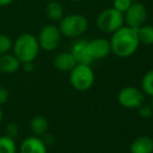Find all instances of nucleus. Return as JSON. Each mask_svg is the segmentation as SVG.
Wrapping results in <instances>:
<instances>
[{
	"instance_id": "obj_26",
	"label": "nucleus",
	"mask_w": 153,
	"mask_h": 153,
	"mask_svg": "<svg viewBox=\"0 0 153 153\" xmlns=\"http://www.w3.org/2000/svg\"><path fill=\"white\" fill-rule=\"evenodd\" d=\"M45 139H42L43 141H44V143L46 144V145H50V144H52L53 143V137L51 134H46L45 133Z\"/></svg>"
},
{
	"instance_id": "obj_27",
	"label": "nucleus",
	"mask_w": 153,
	"mask_h": 153,
	"mask_svg": "<svg viewBox=\"0 0 153 153\" xmlns=\"http://www.w3.org/2000/svg\"><path fill=\"white\" fill-rule=\"evenodd\" d=\"M14 0H0V6H7L10 5Z\"/></svg>"
},
{
	"instance_id": "obj_12",
	"label": "nucleus",
	"mask_w": 153,
	"mask_h": 153,
	"mask_svg": "<svg viewBox=\"0 0 153 153\" xmlns=\"http://www.w3.org/2000/svg\"><path fill=\"white\" fill-rule=\"evenodd\" d=\"M53 65L57 70L62 72H70L73 68L77 65L74 56L71 52L65 51L55 55L53 59Z\"/></svg>"
},
{
	"instance_id": "obj_15",
	"label": "nucleus",
	"mask_w": 153,
	"mask_h": 153,
	"mask_svg": "<svg viewBox=\"0 0 153 153\" xmlns=\"http://www.w3.org/2000/svg\"><path fill=\"white\" fill-rule=\"evenodd\" d=\"M48 121L46 118L42 117V116H36L30 120L29 123V127H30L31 132L36 137H41L44 135L48 130Z\"/></svg>"
},
{
	"instance_id": "obj_17",
	"label": "nucleus",
	"mask_w": 153,
	"mask_h": 153,
	"mask_svg": "<svg viewBox=\"0 0 153 153\" xmlns=\"http://www.w3.org/2000/svg\"><path fill=\"white\" fill-rule=\"evenodd\" d=\"M137 38H139L140 44L146 45V46H151L153 45V26L148 24H143L137 28Z\"/></svg>"
},
{
	"instance_id": "obj_5",
	"label": "nucleus",
	"mask_w": 153,
	"mask_h": 153,
	"mask_svg": "<svg viewBox=\"0 0 153 153\" xmlns=\"http://www.w3.org/2000/svg\"><path fill=\"white\" fill-rule=\"evenodd\" d=\"M124 15L114 7L103 10L96 18V25L104 33H113L124 25Z\"/></svg>"
},
{
	"instance_id": "obj_14",
	"label": "nucleus",
	"mask_w": 153,
	"mask_h": 153,
	"mask_svg": "<svg viewBox=\"0 0 153 153\" xmlns=\"http://www.w3.org/2000/svg\"><path fill=\"white\" fill-rule=\"evenodd\" d=\"M131 153H153V140L147 135L139 137L130 144Z\"/></svg>"
},
{
	"instance_id": "obj_23",
	"label": "nucleus",
	"mask_w": 153,
	"mask_h": 153,
	"mask_svg": "<svg viewBox=\"0 0 153 153\" xmlns=\"http://www.w3.org/2000/svg\"><path fill=\"white\" fill-rule=\"evenodd\" d=\"M5 134L8 135V137H16L17 135H18L19 133V127L17 124H15V123H10V124L6 125L5 127Z\"/></svg>"
},
{
	"instance_id": "obj_25",
	"label": "nucleus",
	"mask_w": 153,
	"mask_h": 153,
	"mask_svg": "<svg viewBox=\"0 0 153 153\" xmlns=\"http://www.w3.org/2000/svg\"><path fill=\"white\" fill-rule=\"evenodd\" d=\"M22 69L24 72L30 73L34 70V65L33 62H22Z\"/></svg>"
},
{
	"instance_id": "obj_8",
	"label": "nucleus",
	"mask_w": 153,
	"mask_h": 153,
	"mask_svg": "<svg viewBox=\"0 0 153 153\" xmlns=\"http://www.w3.org/2000/svg\"><path fill=\"white\" fill-rule=\"evenodd\" d=\"M118 101L125 108H139L145 101V95L135 87H125L118 94Z\"/></svg>"
},
{
	"instance_id": "obj_9",
	"label": "nucleus",
	"mask_w": 153,
	"mask_h": 153,
	"mask_svg": "<svg viewBox=\"0 0 153 153\" xmlns=\"http://www.w3.org/2000/svg\"><path fill=\"white\" fill-rule=\"evenodd\" d=\"M87 50L93 61L102 59L111 53L109 40L104 38H96L87 41Z\"/></svg>"
},
{
	"instance_id": "obj_21",
	"label": "nucleus",
	"mask_w": 153,
	"mask_h": 153,
	"mask_svg": "<svg viewBox=\"0 0 153 153\" xmlns=\"http://www.w3.org/2000/svg\"><path fill=\"white\" fill-rule=\"evenodd\" d=\"M131 3H132L131 0H114L113 7L115 8V10H119L122 14H124L129 8V6L131 5Z\"/></svg>"
},
{
	"instance_id": "obj_20",
	"label": "nucleus",
	"mask_w": 153,
	"mask_h": 153,
	"mask_svg": "<svg viewBox=\"0 0 153 153\" xmlns=\"http://www.w3.org/2000/svg\"><path fill=\"white\" fill-rule=\"evenodd\" d=\"M13 47V41L8 36L0 33V54L10 52Z\"/></svg>"
},
{
	"instance_id": "obj_3",
	"label": "nucleus",
	"mask_w": 153,
	"mask_h": 153,
	"mask_svg": "<svg viewBox=\"0 0 153 153\" xmlns=\"http://www.w3.org/2000/svg\"><path fill=\"white\" fill-rule=\"evenodd\" d=\"M57 27L61 31L62 36L68 39H76L87 31L89 22L83 15L71 14L62 17Z\"/></svg>"
},
{
	"instance_id": "obj_4",
	"label": "nucleus",
	"mask_w": 153,
	"mask_h": 153,
	"mask_svg": "<svg viewBox=\"0 0 153 153\" xmlns=\"http://www.w3.org/2000/svg\"><path fill=\"white\" fill-rule=\"evenodd\" d=\"M95 74L90 65L77 64L70 71V83L76 91L85 92L94 85Z\"/></svg>"
},
{
	"instance_id": "obj_30",
	"label": "nucleus",
	"mask_w": 153,
	"mask_h": 153,
	"mask_svg": "<svg viewBox=\"0 0 153 153\" xmlns=\"http://www.w3.org/2000/svg\"><path fill=\"white\" fill-rule=\"evenodd\" d=\"M70 1H73V2H80V1H82V0H70Z\"/></svg>"
},
{
	"instance_id": "obj_2",
	"label": "nucleus",
	"mask_w": 153,
	"mask_h": 153,
	"mask_svg": "<svg viewBox=\"0 0 153 153\" xmlns=\"http://www.w3.org/2000/svg\"><path fill=\"white\" fill-rule=\"evenodd\" d=\"M13 53L16 55L20 62H33L40 52V45L38 39L32 33L24 32L21 33L13 42Z\"/></svg>"
},
{
	"instance_id": "obj_22",
	"label": "nucleus",
	"mask_w": 153,
	"mask_h": 153,
	"mask_svg": "<svg viewBox=\"0 0 153 153\" xmlns=\"http://www.w3.org/2000/svg\"><path fill=\"white\" fill-rule=\"evenodd\" d=\"M139 113H140V116H141L142 118H145V119H148V118L152 117V115H153V111H152L151 106H150V104H145V103H143V104L139 107Z\"/></svg>"
},
{
	"instance_id": "obj_16",
	"label": "nucleus",
	"mask_w": 153,
	"mask_h": 153,
	"mask_svg": "<svg viewBox=\"0 0 153 153\" xmlns=\"http://www.w3.org/2000/svg\"><path fill=\"white\" fill-rule=\"evenodd\" d=\"M45 13L49 20L59 22L61 19L64 17V7L59 2L57 1H50L46 5Z\"/></svg>"
},
{
	"instance_id": "obj_11",
	"label": "nucleus",
	"mask_w": 153,
	"mask_h": 153,
	"mask_svg": "<svg viewBox=\"0 0 153 153\" xmlns=\"http://www.w3.org/2000/svg\"><path fill=\"white\" fill-rule=\"evenodd\" d=\"M71 53L74 56L75 61L77 64H85V65H91L93 59L89 55L87 50V40H78L72 45L71 48Z\"/></svg>"
},
{
	"instance_id": "obj_1",
	"label": "nucleus",
	"mask_w": 153,
	"mask_h": 153,
	"mask_svg": "<svg viewBox=\"0 0 153 153\" xmlns=\"http://www.w3.org/2000/svg\"><path fill=\"white\" fill-rule=\"evenodd\" d=\"M109 43L111 52L121 59L133 55L141 45L137 38V28H132L125 24L111 33Z\"/></svg>"
},
{
	"instance_id": "obj_13",
	"label": "nucleus",
	"mask_w": 153,
	"mask_h": 153,
	"mask_svg": "<svg viewBox=\"0 0 153 153\" xmlns=\"http://www.w3.org/2000/svg\"><path fill=\"white\" fill-rule=\"evenodd\" d=\"M21 62L14 53H4L0 54V72L4 74H12L18 71Z\"/></svg>"
},
{
	"instance_id": "obj_28",
	"label": "nucleus",
	"mask_w": 153,
	"mask_h": 153,
	"mask_svg": "<svg viewBox=\"0 0 153 153\" xmlns=\"http://www.w3.org/2000/svg\"><path fill=\"white\" fill-rule=\"evenodd\" d=\"M2 119H3V111H2V109L0 108V123L2 122Z\"/></svg>"
},
{
	"instance_id": "obj_6",
	"label": "nucleus",
	"mask_w": 153,
	"mask_h": 153,
	"mask_svg": "<svg viewBox=\"0 0 153 153\" xmlns=\"http://www.w3.org/2000/svg\"><path fill=\"white\" fill-rule=\"evenodd\" d=\"M38 42L40 48L46 52H51L57 49L62 39V33L59 27L53 24H48L44 26L39 32Z\"/></svg>"
},
{
	"instance_id": "obj_29",
	"label": "nucleus",
	"mask_w": 153,
	"mask_h": 153,
	"mask_svg": "<svg viewBox=\"0 0 153 153\" xmlns=\"http://www.w3.org/2000/svg\"><path fill=\"white\" fill-rule=\"evenodd\" d=\"M150 106H151V108H152V111H153V98H152V100H151V103H150Z\"/></svg>"
},
{
	"instance_id": "obj_31",
	"label": "nucleus",
	"mask_w": 153,
	"mask_h": 153,
	"mask_svg": "<svg viewBox=\"0 0 153 153\" xmlns=\"http://www.w3.org/2000/svg\"><path fill=\"white\" fill-rule=\"evenodd\" d=\"M132 2H134V1H139V0H131Z\"/></svg>"
},
{
	"instance_id": "obj_18",
	"label": "nucleus",
	"mask_w": 153,
	"mask_h": 153,
	"mask_svg": "<svg viewBox=\"0 0 153 153\" xmlns=\"http://www.w3.org/2000/svg\"><path fill=\"white\" fill-rule=\"evenodd\" d=\"M0 153H17V144L14 137L6 134L0 137Z\"/></svg>"
},
{
	"instance_id": "obj_10",
	"label": "nucleus",
	"mask_w": 153,
	"mask_h": 153,
	"mask_svg": "<svg viewBox=\"0 0 153 153\" xmlns=\"http://www.w3.org/2000/svg\"><path fill=\"white\" fill-rule=\"evenodd\" d=\"M20 153H47V145L42 139L32 135L24 139L19 147Z\"/></svg>"
},
{
	"instance_id": "obj_7",
	"label": "nucleus",
	"mask_w": 153,
	"mask_h": 153,
	"mask_svg": "<svg viewBox=\"0 0 153 153\" xmlns=\"http://www.w3.org/2000/svg\"><path fill=\"white\" fill-rule=\"evenodd\" d=\"M123 15H124L125 25L132 28H139L140 26L146 23L148 12L146 6L142 2L134 1Z\"/></svg>"
},
{
	"instance_id": "obj_24",
	"label": "nucleus",
	"mask_w": 153,
	"mask_h": 153,
	"mask_svg": "<svg viewBox=\"0 0 153 153\" xmlns=\"http://www.w3.org/2000/svg\"><path fill=\"white\" fill-rule=\"evenodd\" d=\"M8 98H10V93H8L7 89L0 85V105L5 104Z\"/></svg>"
},
{
	"instance_id": "obj_19",
	"label": "nucleus",
	"mask_w": 153,
	"mask_h": 153,
	"mask_svg": "<svg viewBox=\"0 0 153 153\" xmlns=\"http://www.w3.org/2000/svg\"><path fill=\"white\" fill-rule=\"evenodd\" d=\"M141 85L144 94L153 97V69L149 70L143 76Z\"/></svg>"
}]
</instances>
